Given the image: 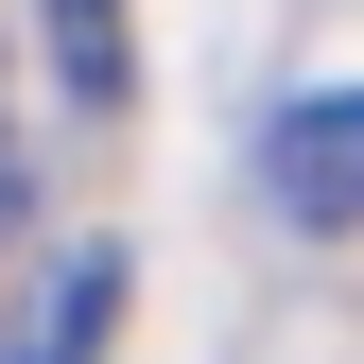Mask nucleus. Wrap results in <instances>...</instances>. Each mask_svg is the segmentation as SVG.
<instances>
[{
	"instance_id": "nucleus-3",
	"label": "nucleus",
	"mask_w": 364,
	"mask_h": 364,
	"mask_svg": "<svg viewBox=\"0 0 364 364\" xmlns=\"http://www.w3.org/2000/svg\"><path fill=\"white\" fill-rule=\"evenodd\" d=\"M35 18H53V87L87 122H122V87H139V53H122V0H35Z\"/></svg>"
},
{
	"instance_id": "nucleus-4",
	"label": "nucleus",
	"mask_w": 364,
	"mask_h": 364,
	"mask_svg": "<svg viewBox=\"0 0 364 364\" xmlns=\"http://www.w3.org/2000/svg\"><path fill=\"white\" fill-rule=\"evenodd\" d=\"M18 191H35V156H18V122H0V243H18Z\"/></svg>"
},
{
	"instance_id": "nucleus-2",
	"label": "nucleus",
	"mask_w": 364,
	"mask_h": 364,
	"mask_svg": "<svg viewBox=\"0 0 364 364\" xmlns=\"http://www.w3.org/2000/svg\"><path fill=\"white\" fill-rule=\"evenodd\" d=\"M105 330H122V243H70L53 278L18 295V330H0V364H105Z\"/></svg>"
},
{
	"instance_id": "nucleus-1",
	"label": "nucleus",
	"mask_w": 364,
	"mask_h": 364,
	"mask_svg": "<svg viewBox=\"0 0 364 364\" xmlns=\"http://www.w3.org/2000/svg\"><path fill=\"white\" fill-rule=\"evenodd\" d=\"M260 191H278L295 225H364V87H312V105H278V139H260Z\"/></svg>"
}]
</instances>
